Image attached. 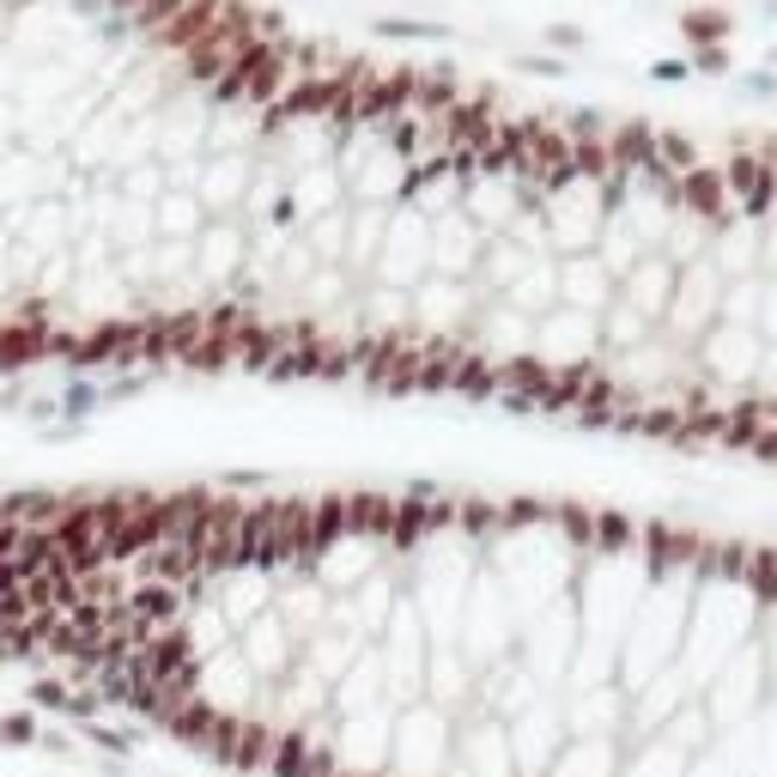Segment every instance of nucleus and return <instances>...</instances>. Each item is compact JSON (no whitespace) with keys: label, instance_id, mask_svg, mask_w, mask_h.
<instances>
[{"label":"nucleus","instance_id":"nucleus-1","mask_svg":"<svg viewBox=\"0 0 777 777\" xmlns=\"http://www.w3.org/2000/svg\"><path fill=\"white\" fill-rule=\"evenodd\" d=\"M535 207H540V225H547V250L553 255H583V250H595V238H602V225H607L614 176L571 164V171H559V176L540 183Z\"/></svg>","mask_w":777,"mask_h":777},{"label":"nucleus","instance_id":"nucleus-2","mask_svg":"<svg viewBox=\"0 0 777 777\" xmlns=\"http://www.w3.org/2000/svg\"><path fill=\"white\" fill-rule=\"evenodd\" d=\"M602 358V317H583V310H547L535 322V353L528 370H547V377H583V370Z\"/></svg>","mask_w":777,"mask_h":777},{"label":"nucleus","instance_id":"nucleus-3","mask_svg":"<svg viewBox=\"0 0 777 777\" xmlns=\"http://www.w3.org/2000/svg\"><path fill=\"white\" fill-rule=\"evenodd\" d=\"M765 341L753 329H735V322H711V329L693 341V365L705 377V389H723V396L747 401L753 389V370H759Z\"/></svg>","mask_w":777,"mask_h":777},{"label":"nucleus","instance_id":"nucleus-4","mask_svg":"<svg viewBox=\"0 0 777 777\" xmlns=\"http://www.w3.org/2000/svg\"><path fill=\"white\" fill-rule=\"evenodd\" d=\"M717 298H723V274H717L711 262L681 267V274H674V298H669V310H662L656 329L669 334L674 346H693L698 334L717 322Z\"/></svg>","mask_w":777,"mask_h":777},{"label":"nucleus","instance_id":"nucleus-5","mask_svg":"<svg viewBox=\"0 0 777 777\" xmlns=\"http://www.w3.org/2000/svg\"><path fill=\"white\" fill-rule=\"evenodd\" d=\"M705 262H711L723 279H753L759 274V213H729V219H717Z\"/></svg>","mask_w":777,"mask_h":777},{"label":"nucleus","instance_id":"nucleus-6","mask_svg":"<svg viewBox=\"0 0 777 777\" xmlns=\"http://www.w3.org/2000/svg\"><path fill=\"white\" fill-rule=\"evenodd\" d=\"M614 274L595 262V250L583 255H559V310H583V317H602L614 304Z\"/></svg>","mask_w":777,"mask_h":777},{"label":"nucleus","instance_id":"nucleus-7","mask_svg":"<svg viewBox=\"0 0 777 777\" xmlns=\"http://www.w3.org/2000/svg\"><path fill=\"white\" fill-rule=\"evenodd\" d=\"M674 274H681V267H669L662 255H644L632 274L619 279L614 298H619V304H632L644 322H662V310H669V298H674Z\"/></svg>","mask_w":777,"mask_h":777},{"label":"nucleus","instance_id":"nucleus-8","mask_svg":"<svg viewBox=\"0 0 777 777\" xmlns=\"http://www.w3.org/2000/svg\"><path fill=\"white\" fill-rule=\"evenodd\" d=\"M650 334H656V322H644L632 310V304H607L602 310V353H632V346H644Z\"/></svg>","mask_w":777,"mask_h":777},{"label":"nucleus","instance_id":"nucleus-9","mask_svg":"<svg viewBox=\"0 0 777 777\" xmlns=\"http://www.w3.org/2000/svg\"><path fill=\"white\" fill-rule=\"evenodd\" d=\"M681 31L698 43V49H711L717 37H729V13H686V19H681Z\"/></svg>","mask_w":777,"mask_h":777},{"label":"nucleus","instance_id":"nucleus-10","mask_svg":"<svg viewBox=\"0 0 777 777\" xmlns=\"http://www.w3.org/2000/svg\"><path fill=\"white\" fill-rule=\"evenodd\" d=\"M747 401H759V408H777V346H765V353H759V370H753Z\"/></svg>","mask_w":777,"mask_h":777},{"label":"nucleus","instance_id":"nucleus-11","mask_svg":"<svg viewBox=\"0 0 777 777\" xmlns=\"http://www.w3.org/2000/svg\"><path fill=\"white\" fill-rule=\"evenodd\" d=\"M753 334H759L765 346H777V279H765V286H759V310H753Z\"/></svg>","mask_w":777,"mask_h":777},{"label":"nucleus","instance_id":"nucleus-12","mask_svg":"<svg viewBox=\"0 0 777 777\" xmlns=\"http://www.w3.org/2000/svg\"><path fill=\"white\" fill-rule=\"evenodd\" d=\"M516 73H535V80H571V61H559V55H516Z\"/></svg>","mask_w":777,"mask_h":777},{"label":"nucleus","instance_id":"nucleus-13","mask_svg":"<svg viewBox=\"0 0 777 777\" xmlns=\"http://www.w3.org/2000/svg\"><path fill=\"white\" fill-rule=\"evenodd\" d=\"M650 80H656V85H681V80H693V61H686V55H669V61H650Z\"/></svg>","mask_w":777,"mask_h":777},{"label":"nucleus","instance_id":"nucleus-14","mask_svg":"<svg viewBox=\"0 0 777 777\" xmlns=\"http://www.w3.org/2000/svg\"><path fill=\"white\" fill-rule=\"evenodd\" d=\"M540 43H553V49H590V31L583 25H547Z\"/></svg>","mask_w":777,"mask_h":777},{"label":"nucleus","instance_id":"nucleus-15","mask_svg":"<svg viewBox=\"0 0 777 777\" xmlns=\"http://www.w3.org/2000/svg\"><path fill=\"white\" fill-rule=\"evenodd\" d=\"M693 73H729V49L711 43V49H693Z\"/></svg>","mask_w":777,"mask_h":777},{"label":"nucleus","instance_id":"nucleus-16","mask_svg":"<svg viewBox=\"0 0 777 777\" xmlns=\"http://www.w3.org/2000/svg\"><path fill=\"white\" fill-rule=\"evenodd\" d=\"M741 92H753V98H772V92H777V73H741Z\"/></svg>","mask_w":777,"mask_h":777}]
</instances>
